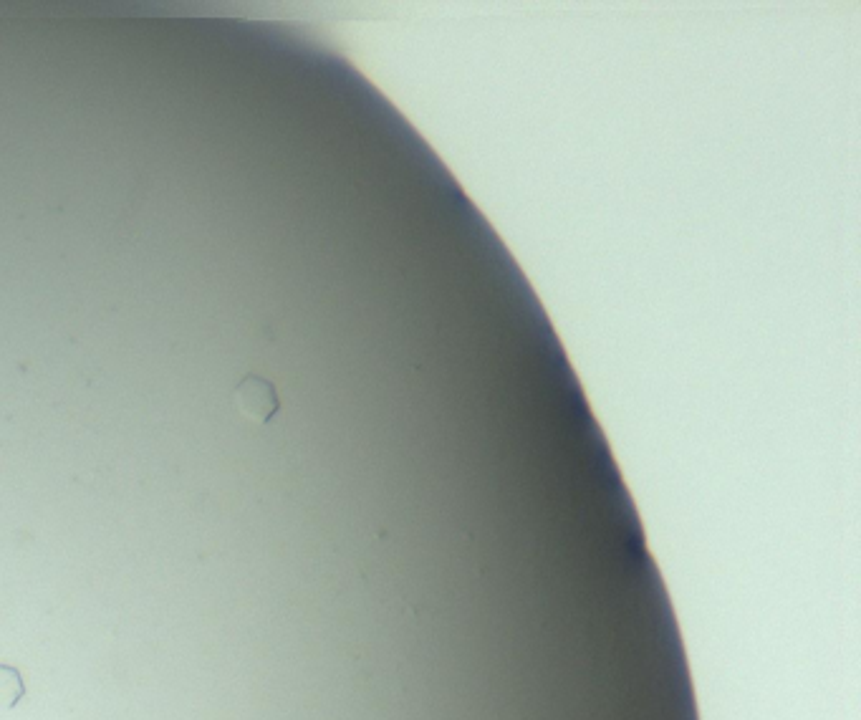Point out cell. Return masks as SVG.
<instances>
[{"instance_id": "cell-2", "label": "cell", "mask_w": 861, "mask_h": 720, "mask_svg": "<svg viewBox=\"0 0 861 720\" xmlns=\"http://www.w3.org/2000/svg\"><path fill=\"white\" fill-rule=\"evenodd\" d=\"M26 695L23 675L11 665H0V708H16Z\"/></svg>"}, {"instance_id": "cell-1", "label": "cell", "mask_w": 861, "mask_h": 720, "mask_svg": "<svg viewBox=\"0 0 861 720\" xmlns=\"http://www.w3.org/2000/svg\"><path fill=\"white\" fill-rule=\"evenodd\" d=\"M235 405H238L240 415L248 417L250 422H258V425H268L281 410L276 387L258 374H248L235 387Z\"/></svg>"}]
</instances>
